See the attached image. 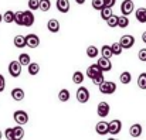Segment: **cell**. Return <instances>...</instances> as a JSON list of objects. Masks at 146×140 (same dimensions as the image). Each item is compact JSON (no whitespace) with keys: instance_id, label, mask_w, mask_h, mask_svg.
<instances>
[{"instance_id":"obj_1","label":"cell","mask_w":146,"mask_h":140,"mask_svg":"<svg viewBox=\"0 0 146 140\" xmlns=\"http://www.w3.org/2000/svg\"><path fill=\"white\" fill-rule=\"evenodd\" d=\"M115 91H116V84L112 81H104L99 85V92L104 95H112L115 93Z\"/></svg>"},{"instance_id":"obj_2","label":"cell","mask_w":146,"mask_h":140,"mask_svg":"<svg viewBox=\"0 0 146 140\" xmlns=\"http://www.w3.org/2000/svg\"><path fill=\"white\" fill-rule=\"evenodd\" d=\"M9 74L13 77V78H17L21 75V64L19 61H11L9 64Z\"/></svg>"},{"instance_id":"obj_3","label":"cell","mask_w":146,"mask_h":140,"mask_svg":"<svg viewBox=\"0 0 146 140\" xmlns=\"http://www.w3.org/2000/svg\"><path fill=\"white\" fill-rule=\"evenodd\" d=\"M13 119H14V122L17 125H21L23 126V125H26L29 122V115L24 110H16L14 115H13Z\"/></svg>"},{"instance_id":"obj_4","label":"cell","mask_w":146,"mask_h":140,"mask_svg":"<svg viewBox=\"0 0 146 140\" xmlns=\"http://www.w3.org/2000/svg\"><path fill=\"white\" fill-rule=\"evenodd\" d=\"M135 10V4H133V0H123L122 4H121V13L123 16H129L132 14Z\"/></svg>"},{"instance_id":"obj_5","label":"cell","mask_w":146,"mask_h":140,"mask_svg":"<svg viewBox=\"0 0 146 140\" xmlns=\"http://www.w3.org/2000/svg\"><path fill=\"white\" fill-rule=\"evenodd\" d=\"M119 44L122 46L123 50H129V48H132L133 44H135V37H133V36H131V34H125V36H122V37H121Z\"/></svg>"},{"instance_id":"obj_6","label":"cell","mask_w":146,"mask_h":140,"mask_svg":"<svg viewBox=\"0 0 146 140\" xmlns=\"http://www.w3.org/2000/svg\"><path fill=\"white\" fill-rule=\"evenodd\" d=\"M122 129V123L119 119H113L111 122H108V133L111 135H118Z\"/></svg>"},{"instance_id":"obj_7","label":"cell","mask_w":146,"mask_h":140,"mask_svg":"<svg viewBox=\"0 0 146 140\" xmlns=\"http://www.w3.org/2000/svg\"><path fill=\"white\" fill-rule=\"evenodd\" d=\"M34 14H33V10H26L23 11V27H31L34 24Z\"/></svg>"},{"instance_id":"obj_8","label":"cell","mask_w":146,"mask_h":140,"mask_svg":"<svg viewBox=\"0 0 146 140\" xmlns=\"http://www.w3.org/2000/svg\"><path fill=\"white\" fill-rule=\"evenodd\" d=\"M77 100L80 103H87L90 100V91L85 87H81L80 89H77Z\"/></svg>"},{"instance_id":"obj_9","label":"cell","mask_w":146,"mask_h":140,"mask_svg":"<svg viewBox=\"0 0 146 140\" xmlns=\"http://www.w3.org/2000/svg\"><path fill=\"white\" fill-rule=\"evenodd\" d=\"M98 67L102 72H108L112 69V62H111V58H105V57H101L98 59Z\"/></svg>"},{"instance_id":"obj_10","label":"cell","mask_w":146,"mask_h":140,"mask_svg":"<svg viewBox=\"0 0 146 140\" xmlns=\"http://www.w3.org/2000/svg\"><path fill=\"white\" fill-rule=\"evenodd\" d=\"M38 46H40V38H38V36L31 34V33L26 36V47H29V48H37Z\"/></svg>"},{"instance_id":"obj_11","label":"cell","mask_w":146,"mask_h":140,"mask_svg":"<svg viewBox=\"0 0 146 140\" xmlns=\"http://www.w3.org/2000/svg\"><path fill=\"white\" fill-rule=\"evenodd\" d=\"M109 110H111V108H109L108 102H99V103H98V108H97L98 116H101V118H106V116L109 115Z\"/></svg>"},{"instance_id":"obj_12","label":"cell","mask_w":146,"mask_h":140,"mask_svg":"<svg viewBox=\"0 0 146 140\" xmlns=\"http://www.w3.org/2000/svg\"><path fill=\"white\" fill-rule=\"evenodd\" d=\"M55 6H57V10L61 11V13H68L70 11V7H71V4H70L68 0H57L55 1Z\"/></svg>"},{"instance_id":"obj_13","label":"cell","mask_w":146,"mask_h":140,"mask_svg":"<svg viewBox=\"0 0 146 140\" xmlns=\"http://www.w3.org/2000/svg\"><path fill=\"white\" fill-rule=\"evenodd\" d=\"M129 135H131V137H133V139L139 137V136L142 135V125L133 123V125L131 126V129H129Z\"/></svg>"},{"instance_id":"obj_14","label":"cell","mask_w":146,"mask_h":140,"mask_svg":"<svg viewBox=\"0 0 146 140\" xmlns=\"http://www.w3.org/2000/svg\"><path fill=\"white\" fill-rule=\"evenodd\" d=\"M95 132L99 136L108 135V122H98L97 126H95Z\"/></svg>"},{"instance_id":"obj_15","label":"cell","mask_w":146,"mask_h":140,"mask_svg":"<svg viewBox=\"0 0 146 140\" xmlns=\"http://www.w3.org/2000/svg\"><path fill=\"white\" fill-rule=\"evenodd\" d=\"M47 28H48L50 33H58L60 31V21L57 20V18H51L48 20V23H47Z\"/></svg>"},{"instance_id":"obj_16","label":"cell","mask_w":146,"mask_h":140,"mask_svg":"<svg viewBox=\"0 0 146 140\" xmlns=\"http://www.w3.org/2000/svg\"><path fill=\"white\" fill-rule=\"evenodd\" d=\"M99 72H102L101 69H99V67H98V64H92V65H90L88 68H87V77L88 78H94L95 75H98Z\"/></svg>"},{"instance_id":"obj_17","label":"cell","mask_w":146,"mask_h":140,"mask_svg":"<svg viewBox=\"0 0 146 140\" xmlns=\"http://www.w3.org/2000/svg\"><path fill=\"white\" fill-rule=\"evenodd\" d=\"M24 96H26V93H24V91H23L21 88H14V89L11 91V98H13L16 102L23 100V99H24Z\"/></svg>"},{"instance_id":"obj_18","label":"cell","mask_w":146,"mask_h":140,"mask_svg":"<svg viewBox=\"0 0 146 140\" xmlns=\"http://www.w3.org/2000/svg\"><path fill=\"white\" fill-rule=\"evenodd\" d=\"M135 17L139 23H146V9L145 7H141L135 11Z\"/></svg>"},{"instance_id":"obj_19","label":"cell","mask_w":146,"mask_h":140,"mask_svg":"<svg viewBox=\"0 0 146 140\" xmlns=\"http://www.w3.org/2000/svg\"><path fill=\"white\" fill-rule=\"evenodd\" d=\"M13 43H14V47H17V48H24L26 47V36H21V34L16 36Z\"/></svg>"},{"instance_id":"obj_20","label":"cell","mask_w":146,"mask_h":140,"mask_svg":"<svg viewBox=\"0 0 146 140\" xmlns=\"http://www.w3.org/2000/svg\"><path fill=\"white\" fill-rule=\"evenodd\" d=\"M13 135H14V140H21L24 137V129L21 127V125L13 127Z\"/></svg>"},{"instance_id":"obj_21","label":"cell","mask_w":146,"mask_h":140,"mask_svg":"<svg viewBox=\"0 0 146 140\" xmlns=\"http://www.w3.org/2000/svg\"><path fill=\"white\" fill-rule=\"evenodd\" d=\"M119 81H121L123 85L131 84V81H132V75H131V72H129V71H123V72L119 75Z\"/></svg>"},{"instance_id":"obj_22","label":"cell","mask_w":146,"mask_h":140,"mask_svg":"<svg viewBox=\"0 0 146 140\" xmlns=\"http://www.w3.org/2000/svg\"><path fill=\"white\" fill-rule=\"evenodd\" d=\"M17 61L21 64V67H27V65L31 62V59H30V55H29V54H26V52H24V54H20Z\"/></svg>"},{"instance_id":"obj_23","label":"cell","mask_w":146,"mask_h":140,"mask_svg":"<svg viewBox=\"0 0 146 140\" xmlns=\"http://www.w3.org/2000/svg\"><path fill=\"white\" fill-rule=\"evenodd\" d=\"M72 82L77 84V85L82 84V82H84V74H82L81 71H75V72L72 74Z\"/></svg>"},{"instance_id":"obj_24","label":"cell","mask_w":146,"mask_h":140,"mask_svg":"<svg viewBox=\"0 0 146 140\" xmlns=\"http://www.w3.org/2000/svg\"><path fill=\"white\" fill-rule=\"evenodd\" d=\"M70 91L68 89H61L60 92H58V100L60 102H68L70 100Z\"/></svg>"},{"instance_id":"obj_25","label":"cell","mask_w":146,"mask_h":140,"mask_svg":"<svg viewBox=\"0 0 146 140\" xmlns=\"http://www.w3.org/2000/svg\"><path fill=\"white\" fill-rule=\"evenodd\" d=\"M3 21H6L7 24L14 23V11H13V10H7V11L3 14Z\"/></svg>"},{"instance_id":"obj_26","label":"cell","mask_w":146,"mask_h":140,"mask_svg":"<svg viewBox=\"0 0 146 140\" xmlns=\"http://www.w3.org/2000/svg\"><path fill=\"white\" fill-rule=\"evenodd\" d=\"M105 21H106L108 27H111V28H115V27H118V16H115V14L109 16V17H108Z\"/></svg>"},{"instance_id":"obj_27","label":"cell","mask_w":146,"mask_h":140,"mask_svg":"<svg viewBox=\"0 0 146 140\" xmlns=\"http://www.w3.org/2000/svg\"><path fill=\"white\" fill-rule=\"evenodd\" d=\"M129 26V18H128V16H118V27H121V28H126Z\"/></svg>"},{"instance_id":"obj_28","label":"cell","mask_w":146,"mask_h":140,"mask_svg":"<svg viewBox=\"0 0 146 140\" xmlns=\"http://www.w3.org/2000/svg\"><path fill=\"white\" fill-rule=\"evenodd\" d=\"M27 67H29V74L30 75H37L40 72V65L37 62H30Z\"/></svg>"},{"instance_id":"obj_29","label":"cell","mask_w":146,"mask_h":140,"mask_svg":"<svg viewBox=\"0 0 146 140\" xmlns=\"http://www.w3.org/2000/svg\"><path fill=\"white\" fill-rule=\"evenodd\" d=\"M99 11H101V17H102L104 20H106L109 16L113 14V13H112V7H108V6H104Z\"/></svg>"},{"instance_id":"obj_30","label":"cell","mask_w":146,"mask_h":140,"mask_svg":"<svg viewBox=\"0 0 146 140\" xmlns=\"http://www.w3.org/2000/svg\"><path fill=\"white\" fill-rule=\"evenodd\" d=\"M101 55L105 57V58H111L113 55L112 54V50H111V46H108V44L102 46V48H101Z\"/></svg>"},{"instance_id":"obj_31","label":"cell","mask_w":146,"mask_h":140,"mask_svg":"<svg viewBox=\"0 0 146 140\" xmlns=\"http://www.w3.org/2000/svg\"><path fill=\"white\" fill-rule=\"evenodd\" d=\"M50 7H51V1L50 0H38V10L48 11Z\"/></svg>"},{"instance_id":"obj_32","label":"cell","mask_w":146,"mask_h":140,"mask_svg":"<svg viewBox=\"0 0 146 140\" xmlns=\"http://www.w3.org/2000/svg\"><path fill=\"white\" fill-rule=\"evenodd\" d=\"M98 54H99V50H98L95 46H90L87 48V55H88L90 58H97Z\"/></svg>"},{"instance_id":"obj_33","label":"cell","mask_w":146,"mask_h":140,"mask_svg":"<svg viewBox=\"0 0 146 140\" xmlns=\"http://www.w3.org/2000/svg\"><path fill=\"white\" fill-rule=\"evenodd\" d=\"M138 87L141 89H146V72H142L138 78Z\"/></svg>"},{"instance_id":"obj_34","label":"cell","mask_w":146,"mask_h":140,"mask_svg":"<svg viewBox=\"0 0 146 140\" xmlns=\"http://www.w3.org/2000/svg\"><path fill=\"white\" fill-rule=\"evenodd\" d=\"M105 81V77H104V72H99L98 75H95L94 78H92V84L94 85H97V87H99L102 82Z\"/></svg>"},{"instance_id":"obj_35","label":"cell","mask_w":146,"mask_h":140,"mask_svg":"<svg viewBox=\"0 0 146 140\" xmlns=\"http://www.w3.org/2000/svg\"><path fill=\"white\" fill-rule=\"evenodd\" d=\"M111 50H112V54L113 55H119L123 48H122V46L119 43H113V44H111Z\"/></svg>"},{"instance_id":"obj_36","label":"cell","mask_w":146,"mask_h":140,"mask_svg":"<svg viewBox=\"0 0 146 140\" xmlns=\"http://www.w3.org/2000/svg\"><path fill=\"white\" fill-rule=\"evenodd\" d=\"M14 23L17 26H23V11H14Z\"/></svg>"},{"instance_id":"obj_37","label":"cell","mask_w":146,"mask_h":140,"mask_svg":"<svg viewBox=\"0 0 146 140\" xmlns=\"http://www.w3.org/2000/svg\"><path fill=\"white\" fill-rule=\"evenodd\" d=\"M104 6H105V1L104 0H92V7L95 10H101Z\"/></svg>"},{"instance_id":"obj_38","label":"cell","mask_w":146,"mask_h":140,"mask_svg":"<svg viewBox=\"0 0 146 140\" xmlns=\"http://www.w3.org/2000/svg\"><path fill=\"white\" fill-rule=\"evenodd\" d=\"M4 137L7 140H14V135H13V127H9V129H6V132H4Z\"/></svg>"},{"instance_id":"obj_39","label":"cell","mask_w":146,"mask_h":140,"mask_svg":"<svg viewBox=\"0 0 146 140\" xmlns=\"http://www.w3.org/2000/svg\"><path fill=\"white\" fill-rule=\"evenodd\" d=\"M29 9L30 10H38V0H29Z\"/></svg>"},{"instance_id":"obj_40","label":"cell","mask_w":146,"mask_h":140,"mask_svg":"<svg viewBox=\"0 0 146 140\" xmlns=\"http://www.w3.org/2000/svg\"><path fill=\"white\" fill-rule=\"evenodd\" d=\"M138 58H139V61H142V62H146V48H142V50H139V52H138Z\"/></svg>"},{"instance_id":"obj_41","label":"cell","mask_w":146,"mask_h":140,"mask_svg":"<svg viewBox=\"0 0 146 140\" xmlns=\"http://www.w3.org/2000/svg\"><path fill=\"white\" fill-rule=\"evenodd\" d=\"M4 87H6V79H4V77L0 74V92L4 91Z\"/></svg>"},{"instance_id":"obj_42","label":"cell","mask_w":146,"mask_h":140,"mask_svg":"<svg viewBox=\"0 0 146 140\" xmlns=\"http://www.w3.org/2000/svg\"><path fill=\"white\" fill-rule=\"evenodd\" d=\"M104 1H105V6H108V7H113L116 3V0H104Z\"/></svg>"},{"instance_id":"obj_43","label":"cell","mask_w":146,"mask_h":140,"mask_svg":"<svg viewBox=\"0 0 146 140\" xmlns=\"http://www.w3.org/2000/svg\"><path fill=\"white\" fill-rule=\"evenodd\" d=\"M142 41L146 44V31H145V33H142Z\"/></svg>"},{"instance_id":"obj_44","label":"cell","mask_w":146,"mask_h":140,"mask_svg":"<svg viewBox=\"0 0 146 140\" xmlns=\"http://www.w3.org/2000/svg\"><path fill=\"white\" fill-rule=\"evenodd\" d=\"M75 3H77V4H84L85 0H75Z\"/></svg>"},{"instance_id":"obj_45","label":"cell","mask_w":146,"mask_h":140,"mask_svg":"<svg viewBox=\"0 0 146 140\" xmlns=\"http://www.w3.org/2000/svg\"><path fill=\"white\" fill-rule=\"evenodd\" d=\"M1 21H3V16L0 14V23H1Z\"/></svg>"},{"instance_id":"obj_46","label":"cell","mask_w":146,"mask_h":140,"mask_svg":"<svg viewBox=\"0 0 146 140\" xmlns=\"http://www.w3.org/2000/svg\"><path fill=\"white\" fill-rule=\"evenodd\" d=\"M1 137H3V133H1V130H0V139H1Z\"/></svg>"}]
</instances>
